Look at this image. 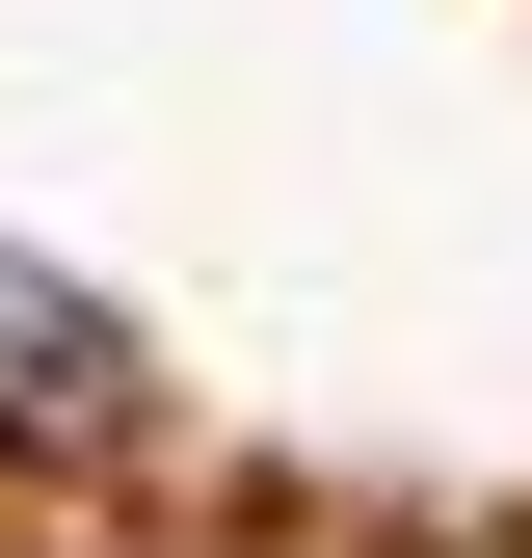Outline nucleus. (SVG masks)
Here are the masks:
<instances>
[{
    "label": "nucleus",
    "instance_id": "obj_1",
    "mask_svg": "<svg viewBox=\"0 0 532 558\" xmlns=\"http://www.w3.org/2000/svg\"><path fill=\"white\" fill-rule=\"evenodd\" d=\"M133 426V319L81 266H0V452H107Z\"/></svg>",
    "mask_w": 532,
    "mask_h": 558
}]
</instances>
